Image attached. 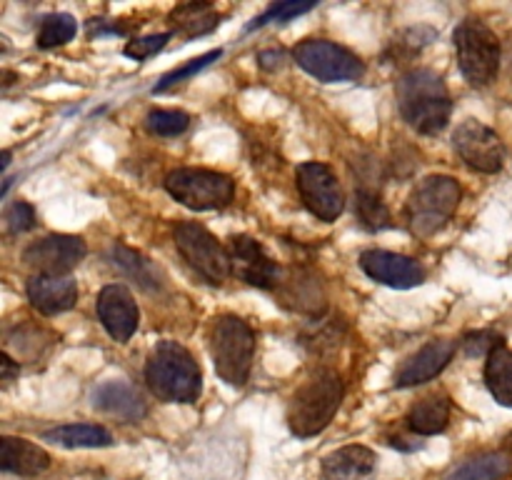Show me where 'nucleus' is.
I'll return each instance as SVG.
<instances>
[{
  "label": "nucleus",
  "instance_id": "f257e3e1",
  "mask_svg": "<svg viewBox=\"0 0 512 480\" xmlns=\"http://www.w3.org/2000/svg\"><path fill=\"white\" fill-rule=\"evenodd\" d=\"M398 108L405 123L423 135H438L448 128L453 100L445 80L435 70L415 68L400 75Z\"/></svg>",
  "mask_w": 512,
  "mask_h": 480
},
{
  "label": "nucleus",
  "instance_id": "f03ea898",
  "mask_svg": "<svg viewBox=\"0 0 512 480\" xmlns=\"http://www.w3.org/2000/svg\"><path fill=\"white\" fill-rule=\"evenodd\" d=\"M145 380L155 398L165 403H195L203 390V370L185 345L163 340L145 363Z\"/></svg>",
  "mask_w": 512,
  "mask_h": 480
},
{
  "label": "nucleus",
  "instance_id": "7ed1b4c3",
  "mask_svg": "<svg viewBox=\"0 0 512 480\" xmlns=\"http://www.w3.org/2000/svg\"><path fill=\"white\" fill-rule=\"evenodd\" d=\"M345 385L335 370H318L310 375L288 405V425L298 438H313L333 423L340 403H343Z\"/></svg>",
  "mask_w": 512,
  "mask_h": 480
},
{
  "label": "nucleus",
  "instance_id": "20e7f679",
  "mask_svg": "<svg viewBox=\"0 0 512 480\" xmlns=\"http://www.w3.org/2000/svg\"><path fill=\"white\" fill-rule=\"evenodd\" d=\"M463 200V188L450 175H428L415 185L405 203V223L418 238H430L445 228Z\"/></svg>",
  "mask_w": 512,
  "mask_h": 480
},
{
  "label": "nucleus",
  "instance_id": "39448f33",
  "mask_svg": "<svg viewBox=\"0 0 512 480\" xmlns=\"http://www.w3.org/2000/svg\"><path fill=\"white\" fill-rule=\"evenodd\" d=\"M210 353L215 373L233 388H243L250 378L255 355V333L238 315H220L210 328Z\"/></svg>",
  "mask_w": 512,
  "mask_h": 480
},
{
  "label": "nucleus",
  "instance_id": "423d86ee",
  "mask_svg": "<svg viewBox=\"0 0 512 480\" xmlns=\"http://www.w3.org/2000/svg\"><path fill=\"white\" fill-rule=\"evenodd\" d=\"M455 50L463 78L473 88H488L500 73V40L483 20L468 18L455 28Z\"/></svg>",
  "mask_w": 512,
  "mask_h": 480
},
{
  "label": "nucleus",
  "instance_id": "0eeeda50",
  "mask_svg": "<svg viewBox=\"0 0 512 480\" xmlns=\"http://www.w3.org/2000/svg\"><path fill=\"white\" fill-rule=\"evenodd\" d=\"M165 190L190 210H220L235 198V183L230 175L208 168H178L165 175Z\"/></svg>",
  "mask_w": 512,
  "mask_h": 480
},
{
  "label": "nucleus",
  "instance_id": "6e6552de",
  "mask_svg": "<svg viewBox=\"0 0 512 480\" xmlns=\"http://www.w3.org/2000/svg\"><path fill=\"white\" fill-rule=\"evenodd\" d=\"M173 238L180 255L185 258V263H188L195 273L203 275L208 283L223 285L225 280H228V275L233 273L230 253L220 245V240L215 238L205 225L185 220V223L175 225Z\"/></svg>",
  "mask_w": 512,
  "mask_h": 480
},
{
  "label": "nucleus",
  "instance_id": "1a4fd4ad",
  "mask_svg": "<svg viewBox=\"0 0 512 480\" xmlns=\"http://www.w3.org/2000/svg\"><path fill=\"white\" fill-rule=\"evenodd\" d=\"M293 60L320 83H353L365 73L358 55L330 40H303L293 48Z\"/></svg>",
  "mask_w": 512,
  "mask_h": 480
},
{
  "label": "nucleus",
  "instance_id": "9d476101",
  "mask_svg": "<svg viewBox=\"0 0 512 480\" xmlns=\"http://www.w3.org/2000/svg\"><path fill=\"white\" fill-rule=\"evenodd\" d=\"M295 183H298L305 208L315 218L325 220V223H333L340 218V213L345 210V195L330 165L315 163V160L303 163L295 173Z\"/></svg>",
  "mask_w": 512,
  "mask_h": 480
},
{
  "label": "nucleus",
  "instance_id": "9b49d317",
  "mask_svg": "<svg viewBox=\"0 0 512 480\" xmlns=\"http://www.w3.org/2000/svg\"><path fill=\"white\" fill-rule=\"evenodd\" d=\"M453 145L463 163L478 173H498L505 165V145L493 128L468 118L453 133Z\"/></svg>",
  "mask_w": 512,
  "mask_h": 480
},
{
  "label": "nucleus",
  "instance_id": "f8f14e48",
  "mask_svg": "<svg viewBox=\"0 0 512 480\" xmlns=\"http://www.w3.org/2000/svg\"><path fill=\"white\" fill-rule=\"evenodd\" d=\"M88 255V245L78 235H45L23 253L28 268L38 275H68Z\"/></svg>",
  "mask_w": 512,
  "mask_h": 480
},
{
  "label": "nucleus",
  "instance_id": "ddd939ff",
  "mask_svg": "<svg viewBox=\"0 0 512 480\" xmlns=\"http://www.w3.org/2000/svg\"><path fill=\"white\" fill-rule=\"evenodd\" d=\"M230 260H233V273L245 280L253 288L273 290L280 285V268L258 240L248 235H238L230 240Z\"/></svg>",
  "mask_w": 512,
  "mask_h": 480
},
{
  "label": "nucleus",
  "instance_id": "4468645a",
  "mask_svg": "<svg viewBox=\"0 0 512 480\" xmlns=\"http://www.w3.org/2000/svg\"><path fill=\"white\" fill-rule=\"evenodd\" d=\"M360 268L375 283L390 285V288L408 290L425 283V270L418 260L408 255L390 253V250H365L360 255Z\"/></svg>",
  "mask_w": 512,
  "mask_h": 480
},
{
  "label": "nucleus",
  "instance_id": "2eb2a0df",
  "mask_svg": "<svg viewBox=\"0 0 512 480\" xmlns=\"http://www.w3.org/2000/svg\"><path fill=\"white\" fill-rule=\"evenodd\" d=\"M95 310H98V318L100 323H103V328L108 330L110 338L118 340V343H128V340L133 338L135 330H138V303H135L133 293H130L125 285H105V288L100 290Z\"/></svg>",
  "mask_w": 512,
  "mask_h": 480
},
{
  "label": "nucleus",
  "instance_id": "dca6fc26",
  "mask_svg": "<svg viewBox=\"0 0 512 480\" xmlns=\"http://www.w3.org/2000/svg\"><path fill=\"white\" fill-rule=\"evenodd\" d=\"M458 353V345L453 340H430L428 345L410 355L395 373V385L398 388H413V385H423L428 380L438 378L450 360Z\"/></svg>",
  "mask_w": 512,
  "mask_h": 480
},
{
  "label": "nucleus",
  "instance_id": "f3484780",
  "mask_svg": "<svg viewBox=\"0 0 512 480\" xmlns=\"http://www.w3.org/2000/svg\"><path fill=\"white\" fill-rule=\"evenodd\" d=\"M28 300L38 313H68L78 303V283L70 275H33L28 280Z\"/></svg>",
  "mask_w": 512,
  "mask_h": 480
},
{
  "label": "nucleus",
  "instance_id": "a211bd4d",
  "mask_svg": "<svg viewBox=\"0 0 512 480\" xmlns=\"http://www.w3.org/2000/svg\"><path fill=\"white\" fill-rule=\"evenodd\" d=\"M93 405L103 413L115 415L123 423H135L145 415L148 405H145L143 395L138 393V388L125 380H108V383L98 385L93 390Z\"/></svg>",
  "mask_w": 512,
  "mask_h": 480
},
{
  "label": "nucleus",
  "instance_id": "6ab92c4d",
  "mask_svg": "<svg viewBox=\"0 0 512 480\" xmlns=\"http://www.w3.org/2000/svg\"><path fill=\"white\" fill-rule=\"evenodd\" d=\"M378 455L368 445H345L323 460L325 480H370Z\"/></svg>",
  "mask_w": 512,
  "mask_h": 480
},
{
  "label": "nucleus",
  "instance_id": "aec40b11",
  "mask_svg": "<svg viewBox=\"0 0 512 480\" xmlns=\"http://www.w3.org/2000/svg\"><path fill=\"white\" fill-rule=\"evenodd\" d=\"M50 465V455L45 453L40 445L30 443V440L13 438L5 435L0 438V468L5 473L23 475V478H35V475L45 473Z\"/></svg>",
  "mask_w": 512,
  "mask_h": 480
},
{
  "label": "nucleus",
  "instance_id": "412c9836",
  "mask_svg": "<svg viewBox=\"0 0 512 480\" xmlns=\"http://www.w3.org/2000/svg\"><path fill=\"white\" fill-rule=\"evenodd\" d=\"M512 473V455L495 450L455 465L443 480H503Z\"/></svg>",
  "mask_w": 512,
  "mask_h": 480
},
{
  "label": "nucleus",
  "instance_id": "4be33fe9",
  "mask_svg": "<svg viewBox=\"0 0 512 480\" xmlns=\"http://www.w3.org/2000/svg\"><path fill=\"white\" fill-rule=\"evenodd\" d=\"M408 428L415 435H438L450 423V400L445 395H428L418 400L408 413Z\"/></svg>",
  "mask_w": 512,
  "mask_h": 480
},
{
  "label": "nucleus",
  "instance_id": "5701e85b",
  "mask_svg": "<svg viewBox=\"0 0 512 480\" xmlns=\"http://www.w3.org/2000/svg\"><path fill=\"white\" fill-rule=\"evenodd\" d=\"M170 23H173L170 33H178L183 38H198V35L218 28L220 15L210 3H185L170 13Z\"/></svg>",
  "mask_w": 512,
  "mask_h": 480
},
{
  "label": "nucleus",
  "instance_id": "b1692460",
  "mask_svg": "<svg viewBox=\"0 0 512 480\" xmlns=\"http://www.w3.org/2000/svg\"><path fill=\"white\" fill-rule=\"evenodd\" d=\"M43 438L63 445V448H108V445H113V435L93 423L60 425V428L45 430Z\"/></svg>",
  "mask_w": 512,
  "mask_h": 480
},
{
  "label": "nucleus",
  "instance_id": "393cba45",
  "mask_svg": "<svg viewBox=\"0 0 512 480\" xmlns=\"http://www.w3.org/2000/svg\"><path fill=\"white\" fill-rule=\"evenodd\" d=\"M485 385L505 408H512V350L500 345L485 360Z\"/></svg>",
  "mask_w": 512,
  "mask_h": 480
},
{
  "label": "nucleus",
  "instance_id": "a878e982",
  "mask_svg": "<svg viewBox=\"0 0 512 480\" xmlns=\"http://www.w3.org/2000/svg\"><path fill=\"white\" fill-rule=\"evenodd\" d=\"M113 260L125 275H130V278H133L138 285H143V288H158L160 285L158 270L153 268V263H150L148 258L138 255L135 250L125 248V245H115Z\"/></svg>",
  "mask_w": 512,
  "mask_h": 480
},
{
  "label": "nucleus",
  "instance_id": "bb28decb",
  "mask_svg": "<svg viewBox=\"0 0 512 480\" xmlns=\"http://www.w3.org/2000/svg\"><path fill=\"white\" fill-rule=\"evenodd\" d=\"M355 210H358V218L363 223V228L368 230H385L393 228V218H390L388 205L383 203L375 190L368 188H358L355 193Z\"/></svg>",
  "mask_w": 512,
  "mask_h": 480
},
{
  "label": "nucleus",
  "instance_id": "cd10ccee",
  "mask_svg": "<svg viewBox=\"0 0 512 480\" xmlns=\"http://www.w3.org/2000/svg\"><path fill=\"white\" fill-rule=\"evenodd\" d=\"M78 33V23L68 13H50L45 15L38 28V48H58V45L70 43Z\"/></svg>",
  "mask_w": 512,
  "mask_h": 480
},
{
  "label": "nucleus",
  "instance_id": "c85d7f7f",
  "mask_svg": "<svg viewBox=\"0 0 512 480\" xmlns=\"http://www.w3.org/2000/svg\"><path fill=\"white\" fill-rule=\"evenodd\" d=\"M190 125V115L183 113V110H150L148 118H145V128L153 135H160V138H175V135L185 133Z\"/></svg>",
  "mask_w": 512,
  "mask_h": 480
},
{
  "label": "nucleus",
  "instance_id": "c756f323",
  "mask_svg": "<svg viewBox=\"0 0 512 480\" xmlns=\"http://www.w3.org/2000/svg\"><path fill=\"white\" fill-rule=\"evenodd\" d=\"M218 58H223V48H215V50H210V53L200 55V58H193L188 65H183V68H175L173 73L165 75V78L160 80L158 85H155L153 93H163V90H168V88H173V85L183 83L185 78L195 75V73H198V70L208 68V65L213 63V60H218Z\"/></svg>",
  "mask_w": 512,
  "mask_h": 480
},
{
  "label": "nucleus",
  "instance_id": "7c9ffc66",
  "mask_svg": "<svg viewBox=\"0 0 512 480\" xmlns=\"http://www.w3.org/2000/svg\"><path fill=\"white\" fill-rule=\"evenodd\" d=\"M5 228L8 233L20 235V233H28V230L35 228V208L25 200H15L5 208Z\"/></svg>",
  "mask_w": 512,
  "mask_h": 480
},
{
  "label": "nucleus",
  "instance_id": "2f4dec72",
  "mask_svg": "<svg viewBox=\"0 0 512 480\" xmlns=\"http://www.w3.org/2000/svg\"><path fill=\"white\" fill-rule=\"evenodd\" d=\"M315 8V3H278L263 13L260 18H255V23L248 25V30L260 28V25H268V23H288V20L298 18V15L310 13Z\"/></svg>",
  "mask_w": 512,
  "mask_h": 480
},
{
  "label": "nucleus",
  "instance_id": "473e14b6",
  "mask_svg": "<svg viewBox=\"0 0 512 480\" xmlns=\"http://www.w3.org/2000/svg\"><path fill=\"white\" fill-rule=\"evenodd\" d=\"M500 345H505V338L500 333H495V330H478V333H470L468 338L463 340V348L470 358H480V355L488 358V355L493 353L495 348H500Z\"/></svg>",
  "mask_w": 512,
  "mask_h": 480
},
{
  "label": "nucleus",
  "instance_id": "72a5a7b5",
  "mask_svg": "<svg viewBox=\"0 0 512 480\" xmlns=\"http://www.w3.org/2000/svg\"><path fill=\"white\" fill-rule=\"evenodd\" d=\"M173 38V33H160V35H148V38H135L130 40L128 45L123 48V53L133 60H145L150 55L160 53L165 48V43Z\"/></svg>",
  "mask_w": 512,
  "mask_h": 480
},
{
  "label": "nucleus",
  "instance_id": "f704fd0d",
  "mask_svg": "<svg viewBox=\"0 0 512 480\" xmlns=\"http://www.w3.org/2000/svg\"><path fill=\"white\" fill-rule=\"evenodd\" d=\"M283 58H285L283 50H263V53L258 55V63L260 68L265 70H278L280 65H283Z\"/></svg>",
  "mask_w": 512,
  "mask_h": 480
},
{
  "label": "nucleus",
  "instance_id": "c9c22d12",
  "mask_svg": "<svg viewBox=\"0 0 512 480\" xmlns=\"http://www.w3.org/2000/svg\"><path fill=\"white\" fill-rule=\"evenodd\" d=\"M0 365H3V380H5V383H10V380H13L15 375L20 373V368L15 365V360L10 358L8 353H3V358H0Z\"/></svg>",
  "mask_w": 512,
  "mask_h": 480
},
{
  "label": "nucleus",
  "instance_id": "e433bc0d",
  "mask_svg": "<svg viewBox=\"0 0 512 480\" xmlns=\"http://www.w3.org/2000/svg\"><path fill=\"white\" fill-rule=\"evenodd\" d=\"M8 165H10V150H5V153H3V170H8Z\"/></svg>",
  "mask_w": 512,
  "mask_h": 480
}]
</instances>
